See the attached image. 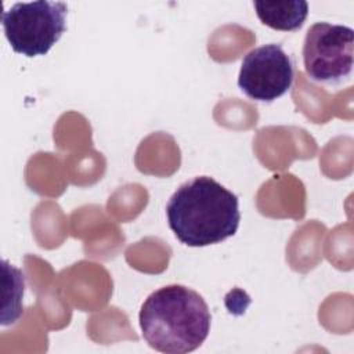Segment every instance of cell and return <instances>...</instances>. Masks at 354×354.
Listing matches in <instances>:
<instances>
[{"mask_svg": "<svg viewBox=\"0 0 354 354\" xmlns=\"http://www.w3.org/2000/svg\"><path fill=\"white\" fill-rule=\"evenodd\" d=\"M138 321L149 347L167 354H185L206 340L212 315L198 292L174 283L152 292L145 299Z\"/></svg>", "mask_w": 354, "mask_h": 354, "instance_id": "7a4b0ae2", "label": "cell"}, {"mask_svg": "<svg viewBox=\"0 0 354 354\" xmlns=\"http://www.w3.org/2000/svg\"><path fill=\"white\" fill-rule=\"evenodd\" d=\"M68 6L62 1L15 3L1 14L11 48L25 57L44 55L66 29Z\"/></svg>", "mask_w": 354, "mask_h": 354, "instance_id": "3957f363", "label": "cell"}, {"mask_svg": "<svg viewBox=\"0 0 354 354\" xmlns=\"http://www.w3.org/2000/svg\"><path fill=\"white\" fill-rule=\"evenodd\" d=\"M354 30L344 25L317 22L306 33L303 44L304 71L310 80L337 86L353 71Z\"/></svg>", "mask_w": 354, "mask_h": 354, "instance_id": "277c9868", "label": "cell"}, {"mask_svg": "<svg viewBox=\"0 0 354 354\" xmlns=\"http://www.w3.org/2000/svg\"><path fill=\"white\" fill-rule=\"evenodd\" d=\"M3 285H4V297L6 303L3 306V325L14 324L22 314V296L25 288L24 274L10 266L7 261H3Z\"/></svg>", "mask_w": 354, "mask_h": 354, "instance_id": "52a82bcc", "label": "cell"}, {"mask_svg": "<svg viewBox=\"0 0 354 354\" xmlns=\"http://www.w3.org/2000/svg\"><path fill=\"white\" fill-rule=\"evenodd\" d=\"M295 64L281 44L270 43L250 50L242 59L238 87L254 101L272 102L292 87Z\"/></svg>", "mask_w": 354, "mask_h": 354, "instance_id": "5b68a950", "label": "cell"}, {"mask_svg": "<svg viewBox=\"0 0 354 354\" xmlns=\"http://www.w3.org/2000/svg\"><path fill=\"white\" fill-rule=\"evenodd\" d=\"M261 24L275 30L290 32L301 28L308 14L306 1H253Z\"/></svg>", "mask_w": 354, "mask_h": 354, "instance_id": "8992f818", "label": "cell"}, {"mask_svg": "<svg viewBox=\"0 0 354 354\" xmlns=\"http://www.w3.org/2000/svg\"><path fill=\"white\" fill-rule=\"evenodd\" d=\"M166 216L177 239L192 248L225 241L241 221L238 196L207 176L181 184L166 205Z\"/></svg>", "mask_w": 354, "mask_h": 354, "instance_id": "6da1fadb", "label": "cell"}]
</instances>
